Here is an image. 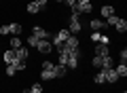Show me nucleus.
Here are the masks:
<instances>
[{
    "label": "nucleus",
    "instance_id": "3",
    "mask_svg": "<svg viewBox=\"0 0 127 93\" xmlns=\"http://www.w3.org/2000/svg\"><path fill=\"white\" fill-rule=\"evenodd\" d=\"M32 34L36 36L38 40H51V38H53V34H49V32H47L45 28H38V26L34 28V30H32Z\"/></svg>",
    "mask_w": 127,
    "mask_h": 93
},
{
    "label": "nucleus",
    "instance_id": "1",
    "mask_svg": "<svg viewBox=\"0 0 127 93\" xmlns=\"http://www.w3.org/2000/svg\"><path fill=\"white\" fill-rule=\"evenodd\" d=\"M78 59H81V49H74V51H70V53L59 55V63L66 66V68H72V70L78 66Z\"/></svg>",
    "mask_w": 127,
    "mask_h": 93
},
{
    "label": "nucleus",
    "instance_id": "14",
    "mask_svg": "<svg viewBox=\"0 0 127 93\" xmlns=\"http://www.w3.org/2000/svg\"><path fill=\"white\" fill-rule=\"evenodd\" d=\"M40 78H42V80H53V78H55V72H53V70H42V72H40Z\"/></svg>",
    "mask_w": 127,
    "mask_h": 93
},
{
    "label": "nucleus",
    "instance_id": "33",
    "mask_svg": "<svg viewBox=\"0 0 127 93\" xmlns=\"http://www.w3.org/2000/svg\"><path fill=\"white\" fill-rule=\"evenodd\" d=\"M34 2H36V4H38V6H40V9H42V6H45V4H47V0H34Z\"/></svg>",
    "mask_w": 127,
    "mask_h": 93
},
{
    "label": "nucleus",
    "instance_id": "7",
    "mask_svg": "<svg viewBox=\"0 0 127 93\" xmlns=\"http://www.w3.org/2000/svg\"><path fill=\"white\" fill-rule=\"evenodd\" d=\"M104 72H106V83H117V80L121 78V76L117 74L114 68H108V70H104Z\"/></svg>",
    "mask_w": 127,
    "mask_h": 93
},
{
    "label": "nucleus",
    "instance_id": "6",
    "mask_svg": "<svg viewBox=\"0 0 127 93\" xmlns=\"http://www.w3.org/2000/svg\"><path fill=\"white\" fill-rule=\"evenodd\" d=\"M70 34H78V32H81V19H78V17H74V15H72V17H70Z\"/></svg>",
    "mask_w": 127,
    "mask_h": 93
},
{
    "label": "nucleus",
    "instance_id": "24",
    "mask_svg": "<svg viewBox=\"0 0 127 93\" xmlns=\"http://www.w3.org/2000/svg\"><path fill=\"white\" fill-rule=\"evenodd\" d=\"M30 91H32V93H42V87H40L38 83H34V85L30 87Z\"/></svg>",
    "mask_w": 127,
    "mask_h": 93
},
{
    "label": "nucleus",
    "instance_id": "32",
    "mask_svg": "<svg viewBox=\"0 0 127 93\" xmlns=\"http://www.w3.org/2000/svg\"><path fill=\"white\" fill-rule=\"evenodd\" d=\"M125 59H127V49H121V62L125 63Z\"/></svg>",
    "mask_w": 127,
    "mask_h": 93
},
{
    "label": "nucleus",
    "instance_id": "11",
    "mask_svg": "<svg viewBox=\"0 0 127 93\" xmlns=\"http://www.w3.org/2000/svg\"><path fill=\"white\" fill-rule=\"evenodd\" d=\"M53 72H55V76H66V72H68V68H66V66H62V63H55Z\"/></svg>",
    "mask_w": 127,
    "mask_h": 93
},
{
    "label": "nucleus",
    "instance_id": "12",
    "mask_svg": "<svg viewBox=\"0 0 127 93\" xmlns=\"http://www.w3.org/2000/svg\"><path fill=\"white\" fill-rule=\"evenodd\" d=\"M9 32L13 36H21V26H19V23H11L9 26Z\"/></svg>",
    "mask_w": 127,
    "mask_h": 93
},
{
    "label": "nucleus",
    "instance_id": "30",
    "mask_svg": "<svg viewBox=\"0 0 127 93\" xmlns=\"http://www.w3.org/2000/svg\"><path fill=\"white\" fill-rule=\"evenodd\" d=\"M100 42L102 44H110V38H108V36H100Z\"/></svg>",
    "mask_w": 127,
    "mask_h": 93
},
{
    "label": "nucleus",
    "instance_id": "28",
    "mask_svg": "<svg viewBox=\"0 0 127 93\" xmlns=\"http://www.w3.org/2000/svg\"><path fill=\"white\" fill-rule=\"evenodd\" d=\"M100 32H93V34H91V40H93V42H100Z\"/></svg>",
    "mask_w": 127,
    "mask_h": 93
},
{
    "label": "nucleus",
    "instance_id": "34",
    "mask_svg": "<svg viewBox=\"0 0 127 93\" xmlns=\"http://www.w3.org/2000/svg\"><path fill=\"white\" fill-rule=\"evenodd\" d=\"M21 93H32V91H30V89H28V91H21Z\"/></svg>",
    "mask_w": 127,
    "mask_h": 93
},
{
    "label": "nucleus",
    "instance_id": "21",
    "mask_svg": "<svg viewBox=\"0 0 127 93\" xmlns=\"http://www.w3.org/2000/svg\"><path fill=\"white\" fill-rule=\"evenodd\" d=\"M15 72H17V70H15L13 63H9V66L4 68V74H6V76H15Z\"/></svg>",
    "mask_w": 127,
    "mask_h": 93
},
{
    "label": "nucleus",
    "instance_id": "22",
    "mask_svg": "<svg viewBox=\"0 0 127 93\" xmlns=\"http://www.w3.org/2000/svg\"><path fill=\"white\" fill-rule=\"evenodd\" d=\"M117 21H119L117 15H110V17H106V23H108V26H117Z\"/></svg>",
    "mask_w": 127,
    "mask_h": 93
},
{
    "label": "nucleus",
    "instance_id": "10",
    "mask_svg": "<svg viewBox=\"0 0 127 93\" xmlns=\"http://www.w3.org/2000/svg\"><path fill=\"white\" fill-rule=\"evenodd\" d=\"M15 55H17V62H26L28 59V49L26 47H19V49H15Z\"/></svg>",
    "mask_w": 127,
    "mask_h": 93
},
{
    "label": "nucleus",
    "instance_id": "23",
    "mask_svg": "<svg viewBox=\"0 0 127 93\" xmlns=\"http://www.w3.org/2000/svg\"><path fill=\"white\" fill-rule=\"evenodd\" d=\"M102 62H104V57H97V55L93 57V66H95V68H100V70H102Z\"/></svg>",
    "mask_w": 127,
    "mask_h": 93
},
{
    "label": "nucleus",
    "instance_id": "31",
    "mask_svg": "<svg viewBox=\"0 0 127 93\" xmlns=\"http://www.w3.org/2000/svg\"><path fill=\"white\" fill-rule=\"evenodd\" d=\"M64 2H66L70 9H74V6H76V0H64Z\"/></svg>",
    "mask_w": 127,
    "mask_h": 93
},
{
    "label": "nucleus",
    "instance_id": "4",
    "mask_svg": "<svg viewBox=\"0 0 127 93\" xmlns=\"http://www.w3.org/2000/svg\"><path fill=\"white\" fill-rule=\"evenodd\" d=\"M91 0H76V11L78 13H91Z\"/></svg>",
    "mask_w": 127,
    "mask_h": 93
},
{
    "label": "nucleus",
    "instance_id": "16",
    "mask_svg": "<svg viewBox=\"0 0 127 93\" xmlns=\"http://www.w3.org/2000/svg\"><path fill=\"white\" fill-rule=\"evenodd\" d=\"M89 26L93 28V30H102V28H104V21H102V19H91Z\"/></svg>",
    "mask_w": 127,
    "mask_h": 93
},
{
    "label": "nucleus",
    "instance_id": "18",
    "mask_svg": "<svg viewBox=\"0 0 127 93\" xmlns=\"http://www.w3.org/2000/svg\"><path fill=\"white\" fill-rule=\"evenodd\" d=\"M38 11H40V6H38L36 2H30V4H28V13H30V15H36Z\"/></svg>",
    "mask_w": 127,
    "mask_h": 93
},
{
    "label": "nucleus",
    "instance_id": "15",
    "mask_svg": "<svg viewBox=\"0 0 127 93\" xmlns=\"http://www.w3.org/2000/svg\"><path fill=\"white\" fill-rule=\"evenodd\" d=\"M114 70H117V74H119V76H123V78H125V76H127V66H125V63H123V62L119 63V66L114 68Z\"/></svg>",
    "mask_w": 127,
    "mask_h": 93
},
{
    "label": "nucleus",
    "instance_id": "36",
    "mask_svg": "<svg viewBox=\"0 0 127 93\" xmlns=\"http://www.w3.org/2000/svg\"><path fill=\"white\" fill-rule=\"evenodd\" d=\"M123 93H125V91H123Z\"/></svg>",
    "mask_w": 127,
    "mask_h": 93
},
{
    "label": "nucleus",
    "instance_id": "20",
    "mask_svg": "<svg viewBox=\"0 0 127 93\" xmlns=\"http://www.w3.org/2000/svg\"><path fill=\"white\" fill-rule=\"evenodd\" d=\"M19 47H21V38L19 36H13L11 38V49H19Z\"/></svg>",
    "mask_w": 127,
    "mask_h": 93
},
{
    "label": "nucleus",
    "instance_id": "35",
    "mask_svg": "<svg viewBox=\"0 0 127 93\" xmlns=\"http://www.w3.org/2000/svg\"><path fill=\"white\" fill-rule=\"evenodd\" d=\"M55 2H64V0H55Z\"/></svg>",
    "mask_w": 127,
    "mask_h": 93
},
{
    "label": "nucleus",
    "instance_id": "27",
    "mask_svg": "<svg viewBox=\"0 0 127 93\" xmlns=\"http://www.w3.org/2000/svg\"><path fill=\"white\" fill-rule=\"evenodd\" d=\"M13 66H15V70L19 72V70H23V68H26V62H15Z\"/></svg>",
    "mask_w": 127,
    "mask_h": 93
},
{
    "label": "nucleus",
    "instance_id": "25",
    "mask_svg": "<svg viewBox=\"0 0 127 93\" xmlns=\"http://www.w3.org/2000/svg\"><path fill=\"white\" fill-rule=\"evenodd\" d=\"M28 44H30V47H36V44H38V38H36L34 34H32L30 38H28Z\"/></svg>",
    "mask_w": 127,
    "mask_h": 93
},
{
    "label": "nucleus",
    "instance_id": "19",
    "mask_svg": "<svg viewBox=\"0 0 127 93\" xmlns=\"http://www.w3.org/2000/svg\"><path fill=\"white\" fill-rule=\"evenodd\" d=\"M114 28H117L119 32H127V21H125V19H119V21H117V26H114Z\"/></svg>",
    "mask_w": 127,
    "mask_h": 93
},
{
    "label": "nucleus",
    "instance_id": "9",
    "mask_svg": "<svg viewBox=\"0 0 127 93\" xmlns=\"http://www.w3.org/2000/svg\"><path fill=\"white\" fill-rule=\"evenodd\" d=\"M4 62H6V66H9V63H15V62H17L15 49H9V51H4Z\"/></svg>",
    "mask_w": 127,
    "mask_h": 93
},
{
    "label": "nucleus",
    "instance_id": "17",
    "mask_svg": "<svg viewBox=\"0 0 127 93\" xmlns=\"http://www.w3.org/2000/svg\"><path fill=\"white\" fill-rule=\"evenodd\" d=\"M95 83H97V85H102V83H106V72L104 70H100V72H97V74H95Z\"/></svg>",
    "mask_w": 127,
    "mask_h": 93
},
{
    "label": "nucleus",
    "instance_id": "29",
    "mask_svg": "<svg viewBox=\"0 0 127 93\" xmlns=\"http://www.w3.org/2000/svg\"><path fill=\"white\" fill-rule=\"evenodd\" d=\"M0 34H2V36H9V34H11V32H9V26H2V28H0Z\"/></svg>",
    "mask_w": 127,
    "mask_h": 93
},
{
    "label": "nucleus",
    "instance_id": "2",
    "mask_svg": "<svg viewBox=\"0 0 127 93\" xmlns=\"http://www.w3.org/2000/svg\"><path fill=\"white\" fill-rule=\"evenodd\" d=\"M36 49H38V53L47 55V53H51V51H53V42H51V40H38Z\"/></svg>",
    "mask_w": 127,
    "mask_h": 93
},
{
    "label": "nucleus",
    "instance_id": "13",
    "mask_svg": "<svg viewBox=\"0 0 127 93\" xmlns=\"http://www.w3.org/2000/svg\"><path fill=\"white\" fill-rule=\"evenodd\" d=\"M110 15H114V6H110V4L106 6L104 4V6H102V17L106 19V17H110Z\"/></svg>",
    "mask_w": 127,
    "mask_h": 93
},
{
    "label": "nucleus",
    "instance_id": "5",
    "mask_svg": "<svg viewBox=\"0 0 127 93\" xmlns=\"http://www.w3.org/2000/svg\"><path fill=\"white\" fill-rule=\"evenodd\" d=\"M70 36V32L68 30H59L57 34H53V38H51V42L53 44H59V42H66V38Z\"/></svg>",
    "mask_w": 127,
    "mask_h": 93
},
{
    "label": "nucleus",
    "instance_id": "26",
    "mask_svg": "<svg viewBox=\"0 0 127 93\" xmlns=\"http://www.w3.org/2000/svg\"><path fill=\"white\" fill-rule=\"evenodd\" d=\"M53 68H55L53 62H42V70H53Z\"/></svg>",
    "mask_w": 127,
    "mask_h": 93
},
{
    "label": "nucleus",
    "instance_id": "8",
    "mask_svg": "<svg viewBox=\"0 0 127 93\" xmlns=\"http://www.w3.org/2000/svg\"><path fill=\"white\" fill-rule=\"evenodd\" d=\"M95 55H97V57H106V55H108V44L95 42Z\"/></svg>",
    "mask_w": 127,
    "mask_h": 93
}]
</instances>
